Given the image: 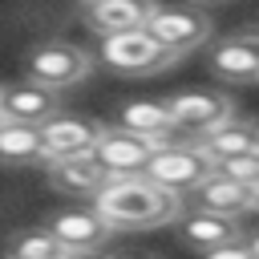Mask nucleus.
Returning a JSON list of instances; mask_svg holds the SVG:
<instances>
[{
    "label": "nucleus",
    "mask_w": 259,
    "mask_h": 259,
    "mask_svg": "<svg viewBox=\"0 0 259 259\" xmlns=\"http://www.w3.org/2000/svg\"><path fill=\"white\" fill-rule=\"evenodd\" d=\"M4 255L8 259H69V247L49 227H24L8 239Z\"/></svg>",
    "instance_id": "19"
},
{
    "label": "nucleus",
    "mask_w": 259,
    "mask_h": 259,
    "mask_svg": "<svg viewBox=\"0 0 259 259\" xmlns=\"http://www.w3.org/2000/svg\"><path fill=\"white\" fill-rule=\"evenodd\" d=\"M210 69L227 85H251L259 81V24L235 28L210 45Z\"/></svg>",
    "instance_id": "6"
},
{
    "label": "nucleus",
    "mask_w": 259,
    "mask_h": 259,
    "mask_svg": "<svg viewBox=\"0 0 259 259\" xmlns=\"http://www.w3.org/2000/svg\"><path fill=\"white\" fill-rule=\"evenodd\" d=\"M0 113H4V121H16V125H45L49 117L61 113V93L24 77V81L0 89Z\"/></svg>",
    "instance_id": "10"
},
{
    "label": "nucleus",
    "mask_w": 259,
    "mask_h": 259,
    "mask_svg": "<svg viewBox=\"0 0 259 259\" xmlns=\"http://www.w3.org/2000/svg\"><path fill=\"white\" fill-rule=\"evenodd\" d=\"M101 65L121 73V77H146V73H158V69H170L178 57L166 53L146 28L138 32H113V36H101V49H97Z\"/></svg>",
    "instance_id": "3"
},
{
    "label": "nucleus",
    "mask_w": 259,
    "mask_h": 259,
    "mask_svg": "<svg viewBox=\"0 0 259 259\" xmlns=\"http://www.w3.org/2000/svg\"><path fill=\"white\" fill-rule=\"evenodd\" d=\"M105 130L109 125H101L93 117H81V113H65L61 109L57 117H49L40 125L45 154H49V162H57V158H89L97 150V142L105 138Z\"/></svg>",
    "instance_id": "8"
},
{
    "label": "nucleus",
    "mask_w": 259,
    "mask_h": 259,
    "mask_svg": "<svg viewBox=\"0 0 259 259\" xmlns=\"http://www.w3.org/2000/svg\"><path fill=\"white\" fill-rule=\"evenodd\" d=\"M85 4H89V0H85Z\"/></svg>",
    "instance_id": "29"
},
{
    "label": "nucleus",
    "mask_w": 259,
    "mask_h": 259,
    "mask_svg": "<svg viewBox=\"0 0 259 259\" xmlns=\"http://www.w3.org/2000/svg\"><path fill=\"white\" fill-rule=\"evenodd\" d=\"M0 162H8V166H24V162L49 166L40 125H16V121H8L0 130Z\"/></svg>",
    "instance_id": "18"
},
{
    "label": "nucleus",
    "mask_w": 259,
    "mask_h": 259,
    "mask_svg": "<svg viewBox=\"0 0 259 259\" xmlns=\"http://www.w3.org/2000/svg\"><path fill=\"white\" fill-rule=\"evenodd\" d=\"M134 259H146V255H134Z\"/></svg>",
    "instance_id": "28"
},
{
    "label": "nucleus",
    "mask_w": 259,
    "mask_h": 259,
    "mask_svg": "<svg viewBox=\"0 0 259 259\" xmlns=\"http://www.w3.org/2000/svg\"><path fill=\"white\" fill-rule=\"evenodd\" d=\"M154 0H89L85 4V24L113 36V32H138L154 16Z\"/></svg>",
    "instance_id": "13"
},
{
    "label": "nucleus",
    "mask_w": 259,
    "mask_h": 259,
    "mask_svg": "<svg viewBox=\"0 0 259 259\" xmlns=\"http://www.w3.org/2000/svg\"><path fill=\"white\" fill-rule=\"evenodd\" d=\"M146 32H150L166 53L186 57V53H194L198 45L210 40V16L198 12V8H182V4H178V8H154Z\"/></svg>",
    "instance_id": "7"
},
{
    "label": "nucleus",
    "mask_w": 259,
    "mask_h": 259,
    "mask_svg": "<svg viewBox=\"0 0 259 259\" xmlns=\"http://www.w3.org/2000/svg\"><path fill=\"white\" fill-rule=\"evenodd\" d=\"M162 146L158 142H150V138H142V134H130V130H121V125H109L105 130V138L97 142V150L89 154L109 178H117V174H146V166H150V158L158 154Z\"/></svg>",
    "instance_id": "9"
},
{
    "label": "nucleus",
    "mask_w": 259,
    "mask_h": 259,
    "mask_svg": "<svg viewBox=\"0 0 259 259\" xmlns=\"http://www.w3.org/2000/svg\"><path fill=\"white\" fill-rule=\"evenodd\" d=\"M194 202H198V210H214V214H231V219H243L247 210H255L251 186L239 182V178H231V174H223V170H214L194 190Z\"/></svg>",
    "instance_id": "14"
},
{
    "label": "nucleus",
    "mask_w": 259,
    "mask_h": 259,
    "mask_svg": "<svg viewBox=\"0 0 259 259\" xmlns=\"http://www.w3.org/2000/svg\"><path fill=\"white\" fill-rule=\"evenodd\" d=\"M170 117L178 125V134H190L194 142L206 138L210 130L227 125L235 117V105L227 93H214V89H190V93H174L170 101Z\"/></svg>",
    "instance_id": "5"
},
{
    "label": "nucleus",
    "mask_w": 259,
    "mask_h": 259,
    "mask_svg": "<svg viewBox=\"0 0 259 259\" xmlns=\"http://www.w3.org/2000/svg\"><path fill=\"white\" fill-rule=\"evenodd\" d=\"M247 243H251V251H255V259H259V231H255V235H247Z\"/></svg>",
    "instance_id": "23"
},
{
    "label": "nucleus",
    "mask_w": 259,
    "mask_h": 259,
    "mask_svg": "<svg viewBox=\"0 0 259 259\" xmlns=\"http://www.w3.org/2000/svg\"><path fill=\"white\" fill-rule=\"evenodd\" d=\"M45 178L57 194H69V198H97L109 182V174L93 158H57L45 166Z\"/></svg>",
    "instance_id": "12"
},
{
    "label": "nucleus",
    "mask_w": 259,
    "mask_h": 259,
    "mask_svg": "<svg viewBox=\"0 0 259 259\" xmlns=\"http://www.w3.org/2000/svg\"><path fill=\"white\" fill-rule=\"evenodd\" d=\"M251 194H255V210H259V182H255V186H251Z\"/></svg>",
    "instance_id": "24"
},
{
    "label": "nucleus",
    "mask_w": 259,
    "mask_h": 259,
    "mask_svg": "<svg viewBox=\"0 0 259 259\" xmlns=\"http://www.w3.org/2000/svg\"><path fill=\"white\" fill-rule=\"evenodd\" d=\"M255 134H259V121H255Z\"/></svg>",
    "instance_id": "27"
},
{
    "label": "nucleus",
    "mask_w": 259,
    "mask_h": 259,
    "mask_svg": "<svg viewBox=\"0 0 259 259\" xmlns=\"http://www.w3.org/2000/svg\"><path fill=\"white\" fill-rule=\"evenodd\" d=\"M24 73H28V81L65 93V89L89 81V73H93V53L81 49V45H73V40H40V45L28 49Z\"/></svg>",
    "instance_id": "2"
},
{
    "label": "nucleus",
    "mask_w": 259,
    "mask_h": 259,
    "mask_svg": "<svg viewBox=\"0 0 259 259\" xmlns=\"http://www.w3.org/2000/svg\"><path fill=\"white\" fill-rule=\"evenodd\" d=\"M4 125H8V121H4V113H0V130H4Z\"/></svg>",
    "instance_id": "26"
},
{
    "label": "nucleus",
    "mask_w": 259,
    "mask_h": 259,
    "mask_svg": "<svg viewBox=\"0 0 259 259\" xmlns=\"http://www.w3.org/2000/svg\"><path fill=\"white\" fill-rule=\"evenodd\" d=\"M182 239H186L190 247H198V251H214V247L235 243V239H247V235H243L239 219H231V214L194 210V214H186V219H182Z\"/></svg>",
    "instance_id": "15"
},
{
    "label": "nucleus",
    "mask_w": 259,
    "mask_h": 259,
    "mask_svg": "<svg viewBox=\"0 0 259 259\" xmlns=\"http://www.w3.org/2000/svg\"><path fill=\"white\" fill-rule=\"evenodd\" d=\"M49 231H53L69 251H97V247L113 235L109 219H105L97 206H69V210H57V214L49 219Z\"/></svg>",
    "instance_id": "11"
},
{
    "label": "nucleus",
    "mask_w": 259,
    "mask_h": 259,
    "mask_svg": "<svg viewBox=\"0 0 259 259\" xmlns=\"http://www.w3.org/2000/svg\"><path fill=\"white\" fill-rule=\"evenodd\" d=\"M69 259H121V255H101V251H69Z\"/></svg>",
    "instance_id": "22"
},
{
    "label": "nucleus",
    "mask_w": 259,
    "mask_h": 259,
    "mask_svg": "<svg viewBox=\"0 0 259 259\" xmlns=\"http://www.w3.org/2000/svg\"><path fill=\"white\" fill-rule=\"evenodd\" d=\"M219 170L231 174V178H239V182H247V186H255V182H259V150H255V154H243V158H231V162H223Z\"/></svg>",
    "instance_id": "20"
},
{
    "label": "nucleus",
    "mask_w": 259,
    "mask_h": 259,
    "mask_svg": "<svg viewBox=\"0 0 259 259\" xmlns=\"http://www.w3.org/2000/svg\"><path fill=\"white\" fill-rule=\"evenodd\" d=\"M117 125L130 130V134H142L158 146H170V134H178V125L170 117V105H162V101H130L117 113Z\"/></svg>",
    "instance_id": "16"
},
{
    "label": "nucleus",
    "mask_w": 259,
    "mask_h": 259,
    "mask_svg": "<svg viewBox=\"0 0 259 259\" xmlns=\"http://www.w3.org/2000/svg\"><path fill=\"white\" fill-rule=\"evenodd\" d=\"M202 259H255V251L247 239H235V243H223L214 251H202Z\"/></svg>",
    "instance_id": "21"
},
{
    "label": "nucleus",
    "mask_w": 259,
    "mask_h": 259,
    "mask_svg": "<svg viewBox=\"0 0 259 259\" xmlns=\"http://www.w3.org/2000/svg\"><path fill=\"white\" fill-rule=\"evenodd\" d=\"M198 146L214 158V166H223V162H231V158L255 154V150H259V134H255V121L231 117L227 125H219V130H210L206 138H198Z\"/></svg>",
    "instance_id": "17"
},
{
    "label": "nucleus",
    "mask_w": 259,
    "mask_h": 259,
    "mask_svg": "<svg viewBox=\"0 0 259 259\" xmlns=\"http://www.w3.org/2000/svg\"><path fill=\"white\" fill-rule=\"evenodd\" d=\"M4 259H8V255H4Z\"/></svg>",
    "instance_id": "30"
},
{
    "label": "nucleus",
    "mask_w": 259,
    "mask_h": 259,
    "mask_svg": "<svg viewBox=\"0 0 259 259\" xmlns=\"http://www.w3.org/2000/svg\"><path fill=\"white\" fill-rule=\"evenodd\" d=\"M214 170H219L214 158H210L198 142H194V146H162V150L150 158V166H146V174H150L158 186L174 190V194H194Z\"/></svg>",
    "instance_id": "4"
},
{
    "label": "nucleus",
    "mask_w": 259,
    "mask_h": 259,
    "mask_svg": "<svg viewBox=\"0 0 259 259\" xmlns=\"http://www.w3.org/2000/svg\"><path fill=\"white\" fill-rule=\"evenodd\" d=\"M194 4H223V0H194Z\"/></svg>",
    "instance_id": "25"
},
{
    "label": "nucleus",
    "mask_w": 259,
    "mask_h": 259,
    "mask_svg": "<svg viewBox=\"0 0 259 259\" xmlns=\"http://www.w3.org/2000/svg\"><path fill=\"white\" fill-rule=\"evenodd\" d=\"M93 206L109 219L113 231H150L182 219V194L158 186L150 174H117L93 198Z\"/></svg>",
    "instance_id": "1"
}]
</instances>
